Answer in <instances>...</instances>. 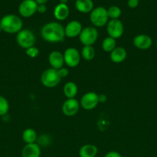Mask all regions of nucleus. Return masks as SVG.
<instances>
[{"label": "nucleus", "instance_id": "obj_35", "mask_svg": "<svg viewBox=\"0 0 157 157\" xmlns=\"http://www.w3.org/2000/svg\"><path fill=\"white\" fill-rule=\"evenodd\" d=\"M155 44H156V48H157V39H156V42H155Z\"/></svg>", "mask_w": 157, "mask_h": 157}, {"label": "nucleus", "instance_id": "obj_6", "mask_svg": "<svg viewBox=\"0 0 157 157\" xmlns=\"http://www.w3.org/2000/svg\"><path fill=\"white\" fill-rule=\"evenodd\" d=\"M98 36L99 32L96 28L88 26L83 29L78 38L83 46H92L98 39Z\"/></svg>", "mask_w": 157, "mask_h": 157}, {"label": "nucleus", "instance_id": "obj_20", "mask_svg": "<svg viewBox=\"0 0 157 157\" xmlns=\"http://www.w3.org/2000/svg\"><path fill=\"white\" fill-rule=\"evenodd\" d=\"M63 94L67 98V99L75 98L78 94V86L72 81L66 83L63 87Z\"/></svg>", "mask_w": 157, "mask_h": 157}, {"label": "nucleus", "instance_id": "obj_18", "mask_svg": "<svg viewBox=\"0 0 157 157\" xmlns=\"http://www.w3.org/2000/svg\"><path fill=\"white\" fill-rule=\"evenodd\" d=\"M75 7L81 13H89L94 9L92 0H75Z\"/></svg>", "mask_w": 157, "mask_h": 157}, {"label": "nucleus", "instance_id": "obj_32", "mask_svg": "<svg viewBox=\"0 0 157 157\" xmlns=\"http://www.w3.org/2000/svg\"><path fill=\"white\" fill-rule=\"evenodd\" d=\"M35 1L38 5H46L49 0H35Z\"/></svg>", "mask_w": 157, "mask_h": 157}, {"label": "nucleus", "instance_id": "obj_30", "mask_svg": "<svg viewBox=\"0 0 157 157\" xmlns=\"http://www.w3.org/2000/svg\"><path fill=\"white\" fill-rule=\"evenodd\" d=\"M104 157H122L121 154L116 151H110L106 153Z\"/></svg>", "mask_w": 157, "mask_h": 157}, {"label": "nucleus", "instance_id": "obj_31", "mask_svg": "<svg viewBox=\"0 0 157 157\" xmlns=\"http://www.w3.org/2000/svg\"><path fill=\"white\" fill-rule=\"evenodd\" d=\"M107 100V97L105 94H99V103H104L106 102Z\"/></svg>", "mask_w": 157, "mask_h": 157}, {"label": "nucleus", "instance_id": "obj_17", "mask_svg": "<svg viewBox=\"0 0 157 157\" xmlns=\"http://www.w3.org/2000/svg\"><path fill=\"white\" fill-rule=\"evenodd\" d=\"M127 57V52L123 47H116L112 52H110L111 61L115 64L123 62Z\"/></svg>", "mask_w": 157, "mask_h": 157}, {"label": "nucleus", "instance_id": "obj_29", "mask_svg": "<svg viewBox=\"0 0 157 157\" xmlns=\"http://www.w3.org/2000/svg\"><path fill=\"white\" fill-rule=\"evenodd\" d=\"M47 11V6L46 5H38L37 6V12L40 14L46 13Z\"/></svg>", "mask_w": 157, "mask_h": 157}, {"label": "nucleus", "instance_id": "obj_33", "mask_svg": "<svg viewBox=\"0 0 157 157\" xmlns=\"http://www.w3.org/2000/svg\"><path fill=\"white\" fill-rule=\"evenodd\" d=\"M67 2L68 0H60L59 3H62V4H67Z\"/></svg>", "mask_w": 157, "mask_h": 157}, {"label": "nucleus", "instance_id": "obj_24", "mask_svg": "<svg viewBox=\"0 0 157 157\" xmlns=\"http://www.w3.org/2000/svg\"><path fill=\"white\" fill-rule=\"evenodd\" d=\"M107 13L109 18L110 19H119L121 16L122 11L119 6H112L107 9Z\"/></svg>", "mask_w": 157, "mask_h": 157}, {"label": "nucleus", "instance_id": "obj_8", "mask_svg": "<svg viewBox=\"0 0 157 157\" xmlns=\"http://www.w3.org/2000/svg\"><path fill=\"white\" fill-rule=\"evenodd\" d=\"M65 64L69 67H75L79 64L81 54L75 48L70 47L65 50L63 53Z\"/></svg>", "mask_w": 157, "mask_h": 157}, {"label": "nucleus", "instance_id": "obj_26", "mask_svg": "<svg viewBox=\"0 0 157 157\" xmlns=\"http://www.w3.org/2000/svg\"><path fill=\"white\" fill-rule=\"evenodd\" d=\"M26 54L29 58H37L38 56V55H39V50H38V48L35 47V46H32V47H30L26 49Z\"/></svg>", "mask_w": 157, "mask_h": 157}, {"label": "nucleus", "instance_id": "obj_22", "mask_svg": "<svg viewBox=\"0 0 157 157\" xmlns=\"http://www.w3.org/2000/svg\"><path fill=\"white\" fill-rule=\"evenodd\" d=\"M116 48V40L111 37L105 38L102 43V48L106 52H112Z\"/></svg>", "mask_w": 157, "mask_h": 157}, {"label": "nucleus", "instance_id": "obj_3", "mask_svg": "<svg viewBox=\"0 0 157 157\" xmlns=\"http://www.w3.org/2000/svg\"><path fill=\"white\" fill-rule=\"evenodd\" d=\"M89 18L94 27L100 28L106 25L109 19L108 16L107 9L103 6L94 8L90 12Z\"/></svg>", "mask_w": 157, "mask_h": 157}, {"label": "nucleus", "instance_id": "obj_28", "mask_svg": "<svg viewBox=\"0 0 157 157\" xmlns=\"http://www.w3.org/2000/svg\"><path fill=\"white\" fill-rule=\"evenodd\" d=\"M139 0H128L127 5L130 9H135L139 6Z\"/></svg>", "mask_w": 157, "mask_h": 157}, {"label": "nucleus", "instance_id": "obj_21", "mask_svg": "<svg viewBox=\"0 0 157 157\" xmlns=\"http://www.w3.org/2000/svg\"><path fill=\"white\" fill-rule=\"evenodd\" d=\"M22 137L26 144H35L37 140V133L33 129L27 128L23 131Z\"/></svg>", "mask_w": 157, "mask_h": 157}, {"label": "nucleus", "instance_id": "obj_23", "mask_svg": "<svg viewBox=\"0 0 157 157\" xmlns=\"http://www.w3.org/2000/svg\"><path fill=\"white\" fill-rule=\"evenodd\" d=\"M81 56L86 61H92L95 56V50L93 46H83L82 48Z\"/></svg>", "mask_w": 157, "mask_h": 157}, {"label": "nucleus", "instance_id": "obj_25", "mask_svg": "<svg viewBox=\"0 0 157 157\" xmlns=\"http://www.w3.org/2000/svg\"><path fill=\"white\" fill-rule=\"evenodd\" d=\"M9 109V101L6 98L0 95V117L6 116Z\"/></svg>", "mask_w": 157, "mask_h": 157}, {"label": "nucleus", "instance_id": "obj_16", "mask_svg": "<svg viewBox=\"0 0 157 157\" xmlns=\"http://www.w3.org/2000/svg\"><path fill=\"white\" fill-rule=\"evenodd\" d=\"M54 17L58 21H64L69 15V9L67 4L58 3L53 11Z\"/></svg>", "mask_w": 157, "mask_h": 157}, {"label": "nucleus", "instance_id": "obj_2", "mask_svg": "<svg viewBox=\"0 0 157 157\" xmlns=\"http://www.w3.org/2000/svg\"><path fill=\"white\" fill-rule=\"evenodd\" d=\"M3 32L9 34H17L22 29L23 21L19 16L14 14L4 15L0 20Z\"/></svg>", "mask_w": 157, "mask_h": 157}, {"label": "nucleus", "instance_id": "obj_1", "mask_svg": "<svg viewBox=\"0 0 157 157\" xmlns=\"http://www.w3.org/2000/svg\"><path fill=\"white\" fill-rule=\"evenodd\" d=\"M41 36L47 42L57 43L62 41L66 35L64 28L62 25L56 21H51L42 26Z\"/></svg>", "mask_w": 157, "mask_h": 157}, {"label": "nucleus", "instance_id": "obj_19", "mask_svg": "<svg viewBox=\"0 0 157 157\" xmlns=\"http://www.w3.org/2000/svg\"><path fill=\"white\" fill-rule=\"evenodd\" d=\"M98 154V148L94 144H85L78 151L79 157H95Z\"/></svg>", "mask_w": 157, "mask_h": 157}, {"label": "nucleus", "instance_id": "obj_12", "mask_svg": "<svg viewBox=\"0 0 157 157\" xmlns=\"http://www.w3.org/2000/svg\"><path fill=\"white\" fill-rule=\"evenodd\" d=\"M64 30L66 37L69 38H74L79 36L80 33L83 30V26L78 21L72 20L66 25V27L64 28Z\"/></svg>", "mask_w": 157, "mask_h": 157}, {"label": "nucleus", "instance_id": "obj_11", "mask_svg": "<svg viewBox=\"0 0 157 157\" xmlns=\"http://www.w3.org/2000/svg\"><path fill=\"white\" fill-rule=\"evenodd\" d=\"M80 104L75 98L66 99L62 107L63 114L67 117H73L76 114L79 110Z\"/></svg>", "mask_w": 157, "mask_h": 157}, {"label": "nucleus", "instance_id": "obj_13", "mask_svg": "<svg viewBox=\"0 0 157 157\" xmlns=\"http://www.w3.org/2000/svg\"><path fill=\"white\" fill-rule=\"evenodd\" d=\"M133 44L139 50H148L152 44V40L149 35L146 34H140L133 38Z\"/></svg>", "mask_w": 157, "mask_h": 157}, {"label": "nucleus", "instance_id": "obj_4", "mask_svg": "<svg viewBox=\"0 0 157 157\" xmlns=\"http://www.w3.org/2000/svg\"><path fill=\"white\" fill-rule=\"evenodd\" d=\"M41 82L43 86L48 88H52L56 87L61 82V77L58 73V70L52 68H48L42 73Z\"/></svg>", "mask_w": 157, "mask_h": 157}, {"label": "nucleus", "instance_id": "obj_14", "mask_svg": "<svg viewBox=\"0 0 157 157\" xmlns=\"http://www.w3.org/2000/svg\"><path fill=\"white\" fill-rule=\"evenodd\" d=\"M49 63L51 67L55 70H58L63 67L65 64L63 54L58 51H53L49 55Z\"/></svg>", "mask_w": 157, "mask_h": 157}, {"label": "nucleus", "instance_id": "obj_9", "mask_svg": "<svg viewBox=\"0 0 157 157\" xmlns=\"http://www.w3.org/2000/svg\"><path fill=\"white\" fill-rule=\"evenodd\" d=\"M99 103V94L95 92L89 91L83 95L79 104L85 110H91L95 108Z\"/></svg>", "mask_w": 157, "mask_h": 157}, {"label": "nucleus", "instance_id": "obj_7", "mask_svg": "<svg viewBox=\"0 0 157 157\" xmlns=\"http://www.w3.org/2000/svg\"><path fill=\"white\" fill-rule=\"evenodd\" d=\"M106 31L109 37L118 39L124 33V26L119 19H110L106 25Z\"/></svg>", "mask_w": 157, "mask_h": 157}, {"label": "nucleus", "instance_id": "obj_27", "mask_svg": "<svg viewBox=\"0 0 157 157\" xmlns=\"http://www.w3.org/2000/svg\"><path fill=\"white\" fill-rule=\"evenodd\" d=\"M58 73L59 75V76L61 77V78H66V77H67L69 75V70L66 67H62L60 69H58Z\"/></svg>", "mask_w": 157, "mask_h": 157}, {"label": "nucleus", "instance_id": "obj_5", "mask_svg": "<svg viewBox=\"0 0 157 157\" xmlns=\"http://www.w3.org/2000/svg\"><path fill=\"white\" fill-rule=\"evenodd\" d=\"M36 38L34 35L33 32L29 29H22L19 32L17 33L16 42L19 47L23 49H27L29 48L35 46Z\"/></svg>", "mask_w": 157, "mask_h": 157}, {"label": "nucleus", "instance_id": "obj_34", "mask_svg": "<svg viewBox=\"0 0 157 157\" xmlns=\"http://www.w3.org/2000/svg\"><path fill=\"white\" fill-rule=\"evenodd\" d=\"M2 27H1V25H0V32H2Z\"/></svg>", "mask_w": 157, "mask_h": 157}, {"label": "nucleus", "instance_id": "obj_15", "mask_svg": "<svg viewBox=\"0 0 157 157\" xmlns=\"http://www.w3.org/2000/svg\"><path fill=\"white\" fill-rule=\"evenodd\" d=\"M41 147L38 144H26L22 150V157H40Z\"/></svg>", "mask_w": 157, "mask_h": 157}, {"label": "nucleus", "instance_id": "obj_10", "mask_svg": "<svg viewBox=\"0 0 157 157\" xmlns=\"http://www.w3.org/2000/svg\"><path fill=\"white\" fill-rule=\"evenodd\" d=\"M37 6L35 0H23L18 6V13L23 18H29L37 12Z\"/></svg>", "mask_w": 157, "mask_h": 157}]
</instances>
